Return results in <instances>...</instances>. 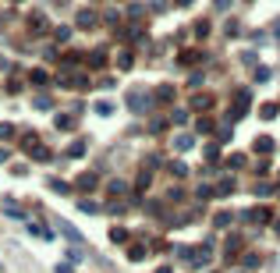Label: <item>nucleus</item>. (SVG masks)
I'll return each instance as SVG.
<instances>
[{"label": "nucleus", "mask_w": 280, "mask_h": 273, "mask_svg": "<svg viewBox=\"0 0 280 273\" xmlns=\"http://www.w3.org/2000/svg\"><path fill=\"white\" fill-rule=\"evenodd\" d=\"M28 28H32V32H47V22H43V14H32V18H28Z\"/></svg>", "instance_id": "nucleus-6"}, {"label": "nucleus", "mask_w": 280, "mask_h": 273, "mask_svg": "<svg viewBox=\"0 0 280 273\" xmlns=\"http://www.w3.org/2000/svg\"><path fill=\"white\" fill-rule=\"evenodd\" d=\"M256 149H259V153H270V149H273V139H266V135L256 139Z\"/></svg>", "instance_id": "nucleus-9"}, {"label": "nucleus", "mask_w": 280, "mask_h": 273, "mask_svg": "<svg viewBox=\"0 0 280 273\" xmlns=\"http://www.w3.org/2000/svg\"><path fill=\"white\" fill-rule=\"evenodd\" d=\"M110 110H114V103H107V99L96 103V114H110Z\"/></svg>", "instance_id": "nucleus-18"}, {"label": "nucleus", "mask_w": 280, "mask_h": 273, "mask_svg": "<svg viewBox=\"0 0 280 273\" xmlns=\"http://www.w3.org/2000/svg\"><path fill=\"white\" fill-rule=\"evenodd\" d=\"M213 7H216V11H227V7H231V0H213Z\"/></svg>", "instance_id": "nucleus-22"}, {"label": "nucleus", "mask_w": 280, "mask_h": 273, "mask_svg": "<svg viewBox=\"0 0 280 273\" xmlns=\"http://www.w3.org/2000/svg\"><path fill=\"white\" fill-rule=\"evenodd\" d=\"M191 146H195L191 135H178V139H174V149H178V153H185V149H191Z\"/></svg>", "instance_id": "nucleus-3"}, {"label": "nucleus", "mask_w": 280, "mask_h": 273, "mask_svg": "<svg viewBox=\"0 0 280 273\" xmlns=\"http://www.w3.org/2000/svg\"><path fill=\"white\" fill-rule=\"evenodd\" d=\"M156 99H174V85H160L156 89Z\"/></svg>", "instance_id": "nucleus-10"}, {"label": "nucleus", "mask_w": 280, "mask_h": 273, "mask_svg": "<svg viewBox=\"0 0 280 273\" xmlns=\"http://www.w3.org/2000/svg\"><path fill=\"white\" fill-rule=\"evenodd\" d=\"M57 227H61V234H64L68 241H75V245H78V241H82V234H78V231H75V227H71L68 220H57Z\"/></svg>", "instance_id": "nucleus-2"}, {"label": "nucleus", "mask_w": 280, "mask_h": 273, "mask_svg": "<svg viewBox=\"0 0 280 273\" xmlns=\"http://www.w3.org/2000/svg\"><path fill=\"white\" fill-rule=\"evenodd\" d=\"M273 32H277V39H280V22H277V25H273Z\"/></svg>", "instance_id": "nucleus-24"}, {"label": "nucleus", "mask_w": 280, "mask_h": 273, "mask_svg": "<svg viewBox=\"0 0 280 273\" xmlns=\"http://www.w3.org/2000/svg\"><path fill=\"white\" fill-rule=\"evenodd\" d=\"M128 259H131V263H139V259H145V248H142V245H135V248L128 252Z\"/></svg>", "instance_id": "nucleus-12"}, {"label": "nucleus", "mask_w": 280, "mask_h": 273, "mask_svg": "<svg viewBox=\"0 0 280 273\" xmlns=\"http://www.w3.org/2000/svg\"><path fill=\"white\" fill-rule=\"evenodd\" d=\"M210 96H195V99H191V107H195V110H210Z\"/></svg>", "instance_id": "nucleus-7"}, {"label": "nucleus", "mask_w": 280, "mask_h": 273, "mask_svg": "<svg viewBox=\"0 0 280 273\" xmlns=\"http://www.w3.org/2000/svg\"><path fill=\"white\" fill-rule=\"evenodd\" d=\"M96 25V14L93 11H78V28H93Z\"/></svg>", "instance_id": "nucleus-4"}, {"label": "nucleus", "mask_w": 280, "mask_h": 273, "mask_svg": "<svg viewBox=\"0 0 280 273\" xmlns=\"http://www.w3.org/2000/svg\"><path fill=\"white\" fill-rule=\"evenodd\" d=\"M110 238H114V241H128V231H124V227H114Z\"/></svg>", "instance_id": "nucleus-15"}, {"label": "nucleus", "mask_w": 280, "mask_h": 273, "mask_svg": "<svg viewBox=\"0 0 280 273\" xmlns=\"http://www.w3.org/2000/svg\"><path fill=\"white\" fill-rule=\"evenodd\" d=\"M68 153H71V156H82V153H85V142H75V146L68 149Z\"/></svg>", "instance_id": "nucleus-19"}, {"label": "nucleus", "mask_w": 280, "mask_h": 273, "mask_svg": "<svg viewBox=\"0 0 280 273\" xmlns=\"http://www.w3.org/2000/svg\"><path fill=\"white\" fill-rule=\"evenodd\" d=\"M36 107H39V110H50L53 103H50V96H36Z\"/></svg>", "instance_id": "nucleus-16"}, {"label": "nucleus", "mask_w": 280, "mask_h": 273, "mask_svg": "<svg viewBox=\"0 0 280 273\" xmlns=\"http://www.w3.org/2000/svg\"><path fill=\"white\" fill-rule=\"evenodd\" d=\"M213 223H216V227H227V223H231V213H216Z\"/></svg>", "instance_id": "nucleus-17"}, {"label": "nucleus", "mask_w": 280, "mask_h": 273, "mask_svg": "<svg viewBox=\"0 0 280 273\" xmlns=\"http://www.w3.org/2000/svg\"><path fill=\"white\" fill-rule=\"evenodd\" d=\"M262 117H266V121H270V117H277V103H270V107H262Z\"/></svg>", "instance_id": "nucleus-21"}, {"label": "nucleus", "mask_w": 280, "mask_h": 273, "mask_svg": "<svg viewBox=\"0 0 280 273\" xmlns=\"http://www.w3.org/2000/svg\"><path fill=\"white\" fill-rule=\"evenodd\" d=\"M93 185H96V177H93V174H82V177H78V188H85V192H89Z\"/></svg>", "instance_id": "nucleus-11"}, {"label": "nucleus", "mask_w": 280, "mask_h": 273, "mask_svg": "<svg viewBox=\"0 0 280 273\" xmlns=\"http://www.w3.org/2000/svg\"><path fill=\"white\" fill-rule=\"evenodd\" d=\"M50 188H53L57 195H68V192H71V185H64V181H50Z\"/></svg>", "instance_id": "nucleus-13"}, {"label": "nucleus", "mask_w": 280, "mask_h": 273, "mask_svg": "<svg viewBox=\"0 0 280 273\" xmlns=\"http://www.w3.org/2000/svg\"><path fill=\"white\" fill-rule=\"evenodd\" d=\"M277 231H280V223H277Z\"/></svg>", "instance_id": "nucleus-25"}, {"label": "nucleus", "mask_w": 280, "mask_h": 273, "mask_svg": "<svg viewBox=\"0 0 280 273\" xmlns=\"http://www.w3.org/2000/svg\"><path fill=\"white\" fill-rule=\"evenodd\" d=\"M89 60H93V64H96V68H99V64H103V60H107V53H103V50H96V53H93V57H89Z\"/></svg>", "instance_id": "nucleus-20"}, {"label": "nucleus", "mask_w": 280, "mask_h": 273, "mask_svg": "<svg viewBox=\"0 0 280 273\" xmlns=\"http://www.w3.org/2000/svg\"><path fill=\"white\" fill-rule=\"evenodd\" d=\"M128 107L135 110V114H145V110L153 107V103H149V93H142V89H135V93L128 96Z\"/></svg>", "instance_id": "nucleus-1"}, {"label": "nucleus", "mask_w": 280, "mask_h": 273, "mask_svg": "<svg viewBox=\"0 0 280 273\" xmlns=\"http://www.w3.org/2000/svg\"><path fill=\"white\" fill-rule=\"evenodd\" d=\"M213 192H216V195H231V192H234V177H224Z\"/></svg>", "instance_id": "nucleus-5"}, {"label": "nucleus", "mask_w": 280, "mask_h": 273, "mask_svg": "<svg viewBox=\"0 0 280 273\" xmlns=\"http://www.w3.org/2000/svg\"><path fill=\"white\" fill-rule=\"evenodd\" d=\"M4 209H7V213H11V217H14V220H22V209H18V206H14V202H11V199H7V202H4Z\"/></svg>", "instance_id": "nucleus-14"}, {"label": "nucleus", "mask_w": 280, "mask_h": 273, "mask_svg": "<svg viewBox=\"0 0 280 273\" xmlns=\"http://www.w3.org/2000/svg\"><path fill=\"white\" fill-rule=\"evenodd\" d=\"M57 273H71V266H57Z\"/></svg>", "instance_id": "nucleus-23"}, {"label": "nucleus", "mask_w": 280, "mask_h": 273, "mask_svg": "<svg viewBox=\"0 0 280 273\" xmlns=\"http://www.w3.org/2000/svg\"><path fill=\"white\" fill-rule=\"evenodd\" d=\"M248 220H256V223H266V220H270V213H266V209H252V213H248Z\"/></svg>", "instance_id": "nucleus-8"}]
</instances>
